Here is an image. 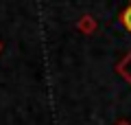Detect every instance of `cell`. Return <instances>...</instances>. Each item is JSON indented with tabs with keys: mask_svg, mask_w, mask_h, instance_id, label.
Listing matches in <instances>:
<instances>
[{
	"mask_svg": "<svg viewBox=\"0 0 131 125\" xmlns=\"http://www.w3.org/2000/svg\"><path fill=\"white\" fill-rule=\"evenodd\" d=\"M116 73H118V75H120V77L131 86V51H129V53H127V55L116 64Z\"/></svg>",
	"mask_w": 131,
	"mask_h": 125,
	"instance_id": "cell-1",
	"label": "cell"
},
{
	"mask_svg": "<svg viewBox=\"0 0 131 125\" xmlns=\"http://www.w3.org/2000/svg\"><path fill=\"white\" fill-rule=\"evenodd\" d=\"M96 20L92 18V15L90 13H85V15H81L79 20H77V29H79L81 33H83V35H92L94 31H96Z\"/></svg>",
	"mask_w": 131,
	"mask_h": 125,
	"instance_id": "cell-2",
	"label": "cell"
},
{
	"mask_svg": "<svg viewBox=\"0 0 131 125\" xmlns=\"http://www.w3.org/2000/svg\"><path fill=\"white\" fill-rule=\"evenodd\" d=\"M120 22H122V26L131 33V0H129V7L120 13Z\"/></svg>",
	"mask_w": 131,
	"mask_h": 125,
	"instance_id": "cell-3",
	"label": "cell"
},
{
	"mask_svg": "<svg viewBox=\"0 0 131 125\" xmlns=\"http://www.w3.org/2000/svg\"><path fill=\"white\" fill-rule=\"evenodd\" d=\"M114 125H131V123H129V121H127V119H120V121H116V123H114Z\"/></svg>",
	"mask_w": 131,
	"mask_h": 125,
	"instance_id": "cell-4",
	"label": "cell"
},
{
	"mask_svg": "<svg viewBox=\"0 0 131 125\" xmlns=\"http://www.w3.org/2000/svg\"><path fill=\"white\" fill-rule=\"evenodd\" d=\"M0 51H2V44H0Z\"/></svg>",
	"mask_w": 131,
	"mask_h": 125,
	"instance_id": "cell-5",
	"label": "cell"
}]
</instances>
